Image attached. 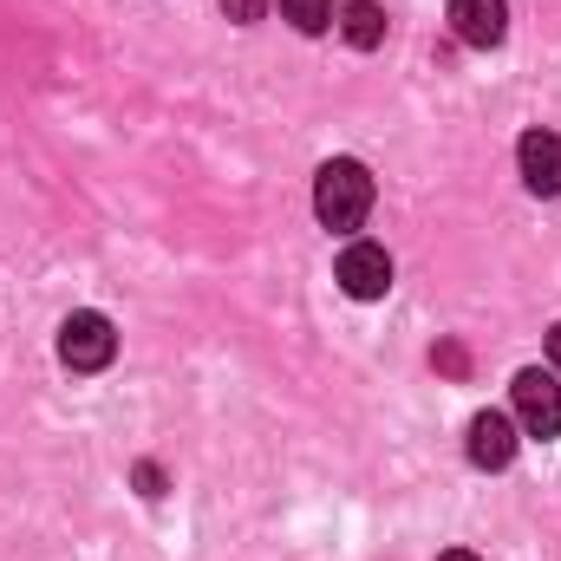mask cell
<instances>
[{
  "label": "cell",
  "instance_id": "obj_9",
  "mask_svg": "<svg viewBox=\"0 0 561 561\" xmlns=\"http://www.w3.org/2000/svg\"><path fill=\"white\" fill-rule=\"evenodd\" d=\"M280 20L294 33H327L333 26V0H280Z\"/></svg>",
  "mask_w": 561,
  "mask_h": 561
},
{
  "label": "cell",
  "instance_id": "obj_7",
  "mask_svg": "<svg viewBox=\"0 0 561 561\" xmlns=\"http://www.w3.org/2000/svg\"><path fill=\"white\" fill-rule=\"evenodd\" d=\"M516 170L536 196H561V138L556 131H523L516 144Z\"/></svg>",
  "mask_w": 561,
  "mask_h": 561
},
{
  "label": "cell",
  "instance_id": "obj_13",
  "mask_svg": "<svg viewBox=\"0 0 561 561\" xmlns=\"http://www.w3.org/2000/svg\"><path fill=\"white\" fill-rule=\"evenodd\" d=\"M437 561H477V556H470V549H444Z\"/></svg>",
  "mask_w": 561,
  "mask_h": 561
},
{
  "label": "cell",
  "instance_id": "obj_8",
  "mask_svg": "<svg viewBox=\"0 0 561 561\" xmlns=\"http://www.w3.org/2000/svg\"><path fill=\"white\" fill-rule=\"evenodd\" d=\"M333 26L346 33V46H359V53H373V46L386 39V7H379V0H346Z\"/></svg>",
  "mask_w": 561,
  "mask_h": 561
},
{
  "label": "cell",
  "instance_id": "obj_5",
  "mask_svg": "<svg viewBox=\"0 0 561 561\" xmlns=\"http://www.w3.org/2000/svg\"><path fill=\"white\" fill-rule=\"evenodd\" d=\"M450 33H457L463 46H477V53L503 46V33H510V0H450Z\"/></svg>",
  "mask_w": 561,
  "mask_h": 561
},
{
  "label": "cell",
  "instance_id": "obj_3",
  "mask_svg": "<svg viewBox=\"0 0 561 561\" xmlns=\"http://www.w3.org/2000/svg\"><path fill=\"white\" fill-rule=\"evenodd\" d=\"M510 399H516V431H529V437H556V431H561V386H556V373H542V366L516 373Z\"/></svg>",
  "mask_w": 561,
  "mask_h": 561
},
{
  "label": "cell",
  "instance_id": "obj_1",
  "mask_svg": "<svg viewBox=\"0 0 561 561\" xmlns=\"http://www.w3.org/2000/svg\"><path fill=\"white\" fill-rule=\"evenodd\" d=\"M313 216H320V229H333V236L359 229V222L373 216V170H366L359 157L320 163V176H313Z\"/></svg>",
  "mask_w": 561,
  "mask_h": 561
},
{
  "label": "cell",
  "instance_id": "obj_4",
  "mask_svg": "<svg viewBox=\"0 0 561 561\" xmlns=\"http://www.w3.org/2000/svg\"><path fill=\"white\" fill-rule=\"evenodd\" d=\"M340 287L353 300H386L392 294V255L379 242H346L340 249Z\"/></svg>",
  "mask_w": 561,
  "mask_h": 561
},
{
  "label": "cell",
  "instance_id": "obj_2",
  "mask_svg": "<svg viewBox=\"0 0 561 561\" xmlns=\"http://www.w3.org/2000/svg\"><path fill=\"white\" fill-rule=\"evenodd\" d=\"M59 359H66L72 373H105V366L118 359V327H112L105 313H92V307L66 313V320H59Z\"/></svg>",
  "mask_w": 561,
  "mask_h": 561
},
{
  "label": "cell",
  "instance_id": "obj_6",
  "mask_svg": "<svg viewBox=\"0 0 561 561\" xmlns=\"http://www.w3.org/2000/svg\"><path fill=\"white\" fill-rule=\"evenodd\" d=\"M470 463L477 470H510L516 463V419L510 412H477L470 419Z\"/></svg>",
  "mask_w": 561,
  "mask_h": 561
},
{
  "label": "cell",
  "instance_id": "obj_12",
  "mask_svg": "<svg viewBox=\"0 0 561 561\" xmlns=\"http://www.w3.org/2000/svg\"><path fill=\"white\" fill-rule=\"evenodd\" d=\"M549 359H556V373H561V327H549Z\"/></svg>",
  "mask_w": 561,
  "mask_h": 561
},
{
  "label": "cell",
  "instance_id": "obj_10",
  "mask_svg": "<svg viewBox=\"0 0 561 561\" xmlns=\"http://www.w3.org/2000/svg\"><path fill=\"white\" fill-rule=\"evenodd\" d=\"M268 7H275V0H222V13H229L236 26H255V20H262Z\"/></svg>",
  "mask_w": 561,
  "mask_h": 561
},
{
  "label": "cell",
  "instance_id": "obj_11",
  "mask_svg": "<svg viewBox=\"0 0 561 561\" xmlns=\"http://www.w3.org/2000/svg\"><path fill=\"white\" fill-rule=\"evenodd\" d=\"M138 483H144V496H163V470L157 463H138Z\"/></svg>",
  "mask_w": 561,
  "mask_h": 561
}]
</instances>
